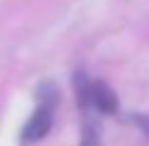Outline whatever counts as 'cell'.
Here are the masks:
<instances>
[{
  "label": "cell",
  "instance_id": "4",
  "mask_svg": "<svg viewBox=\"0 0 149 146\" xmlns=\"http://www.w3.org/2000/svg\"><path fill=\"white\" fill-rule=\"evenodd\" d=\"M137 124L147 132V136H149V117H137Z\"/></svg>",
  "mask_w": 149,
  "mask_h": 146
},
{
  "label": "cell",
  "instance_id": "2",
  "mask_svg": "<svg viewBox=\"0 0 149 146\" xmlns=\"http://www.w3.org/2000/svg\"><path fill=\"white\" fill-rule=\"evenodd\" d=\"M81 97L105 114H113L117 110V97L105 83H86V88H81Z\"/></svg>",
  "mask_w": 149,
  "mask_h": 146
},
{
  "label": "cell",
  "instance_id": "3",
  "mask_svg": "<svg viewBox=\"0 0 149 146\" xmlns=\"http://www.w3.org/2000/svg\"><path fill=\"white\" fill-rule=\"evenodd\" d=\"M81 146H100V136H98V129L93 124H86L83 136H81Z\"/></svg>",
  "mask_w": 149,
  "mask_h": 146
},
{
  "label": "cell",
  "instance_id": "1",
  "mask_svg": "<svg viewBox=\"0 0 149 146\" xmlns=\"http://www.w3.org/2000/svg\"><path fill=\"white\" fill-rule=\"evenodd\" d=\"M54 105H56V95H52V97L42 95L37 110L32 112V117L27 119V124L22 129V146H29V144L39 141V139H44V134L49 132L52 119H54Z\"/></svg>",
  "mask_w": 149,
  "mask_h": 146
}]
</instances>
